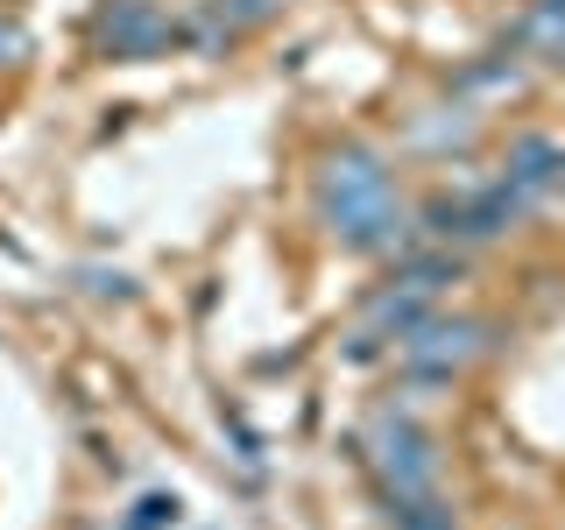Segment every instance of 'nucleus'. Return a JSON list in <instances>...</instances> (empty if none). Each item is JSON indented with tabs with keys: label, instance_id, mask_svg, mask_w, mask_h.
<instances>
[{
	"label": "nucleus",
	"instance_id": "obj_6",
	"mask_svg": "<svg viewBox=\"0 0 565 530\" xmlns=\"http://www.w3.org/2000/svg\"><path fill=\"white\" fill-rule=\"evenodd\" d=\"M467 135H473L467 114H459V120H424V128H417V141H431V149H446V141H467Z\"/></svg>",
	"mask_w": 565,
	"mask_h": 530
},
{
	"label": "nucleus",
	"instance_id": "obj_3",
	"mask_svg": "<svg viewBox=\"0 0 565 530\" xmlns=\"http://www.w3.org/2000/svg\"><path fill=\"white\" fill-rule=\"evenodd\" d=\"M396 199V177L382 170V156L375 149H340L326 163V220H332V234H347L353 220H367L375 205Z\"/></svg>",
	"mask_w": 565,
	"mask_h": 530
},
{
	"label": "nucleus",
	"instance_id": "obj_1",
	"mask_svg": "<svg viewBox=\"0 0 565 530\" xmlns=\"http://www.w3.org/2000/svg\"><path fill=\"white\" fill-rule=\"evenodd\" d=\"M481 347H488V326H473V318H431V311H424L417 326L396 340L403 368H411V375H417L424 389L452 382V375H459V368H467Z\"/></svg>",
	"mask_w": 565,
	"mask_h": 530
},
{
	"label": "nucleus",
	"instance_id": "obj_5",
	"mask_svg": "<svg viewBox=\"0 0 565 530\" xmlns=\"http://www.w3.org/2000/svg\"><path fill=\"white\" fill-rule=\"evenodd\" d=\"M509 184L523 191V199H537V191L565 184V149L552 135H523L516 149H509Z\"/></svg>",
	"mask_w": 565,
	"mask_h": 530
},
{
	"label": "nucleus",
	"instance_id": "obj_2",
	"mask_svg": "<svg viewBox=\"0 0 565 530\" xmlns=\"http://www.w3.org/2000/svg\"><path fill=\"white\" fill-rule=\"evenodd\" d=\"M375 474H382V488L388 495H431L438 488V446H431V432L424 424H411L403 411H382L375 417Z\"/></svg>",
	"mask_w": 565,
	"mask_h": 530
},
{
	"label": "nucleus",
	"instance_id": "obj_7",
	"mask_svg": "<svg viewBox=\"0 0 565 530\" xmlns=\"http://www.w3.org/2000/svg\"><path fill=\"white\" fill-rule=\"evenodd\" d=\"M163 523H177V502H170V495H149L141 517H135V530H163Z\"/></svg>",
	"mask_w": 565,
	"mask_h": 530
},
{
	"label": "nucleus",
	"instance_id": "obj_4",
	"mask_svg": "<svg viewBox=\"0 0 565 530\" xmlns=\"http://www.w3.org/2000/svg\"><path fill=\"white\" fill-rule=\"evenodd\" d=\"M170 43V14L156 0H114L99 14V50L106 57H156Z\"/></svg>",
	"mask_w": 565,
	"mask_h": 530
}]
</instances>
